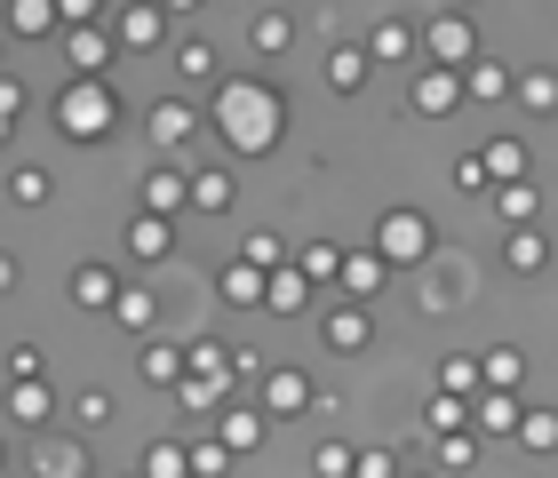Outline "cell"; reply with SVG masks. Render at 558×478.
<instances>
[{"label":"cell","instance_id":"obj_48","mask_svg":"<svg viewBox=\"0 0 558 478\" xmlns=\"http://www.w3.org/2000/svg\"><path fill=\"white\" fill-rule=\"evenodd\" d=\"M151 9H160V16H192L199 0H151Z\"/></svg>","mask_w":558,"mask_h":478},{"label":"cell","instance_id":"obj_24","mask_svg":"<svg viewBox=\"0 0 558 478\" xmlns=\"http://www.w3.org/2000/svg\"><path fill=\"white\" fill-rule=\"evenodd\" d=\"M223 399H240V391L216 383V375H184V383H175V407H192V415H216Z\"/></svg>","mask_w":558,"mask_h":478},{"label":"cell","instance_id":"obj_4","mask_svg":"<svg viewBox=\"0 0 558 478\" xmlns=\"http://www.w3.org/2000/svg\"><path fill=\"white\" fill-rule=\"evenodd\" d=\"M423 48H430V64H439V72H463V64L478 57V24H471L463 9H447V16L423 24Z\"/></svg>","mask_w":558,"mask_h":478},{"label":"cell","instance_id":"obj_13","mask_svg":"<svg viewBox=\"0 0 558 478\" xmlns=\"http://www.w3.org/2000/svg\"><path fill=\"white\" fill-rule=\"evenodd\" d=\"M151 144H160V152H175V144H192V128H199V112L184 105V96H168V105H151Z\"/></svg>","mask_w":558,"mask_h":478},{"label":"cell","instance_id":"obj_41","mask_svg":"<svg viewBox=\"0 0 558 478\" xmlns=\"http://www.w3.org/2000/svg\"><path fill=\"white\" fill-rule=\"evenodd\" d=\"M144 478H192L184 446H151V455H144Z\"/></svg>","mask_w":558,"mask_h":478},{"label":"cell","instance_id":"obj_17","mask_svg":"<svg viewBox=\"0 0 558 478\" xmlns=\"http://www.w3.org/2000/svg\"><path fill=\"white\" fill-rule=\"evenodd\" d=\"M184 208L223 216V208H232V175H223V168H192V175H184Z\"/></svg>","mask_w":558,"mask_h":478},{"label":"cell","instance_id":"obj_43","mask_svg":"<svg viewBox=\"0 0 558 478\" xmlns=\"http://www.w3.org/2000/svg\"><path fill=\"white\" fill-rule=\"evenodd\" d=\"M184 463H192V478H223V470H232V455H223L216 439H199V446H192Z\"/></svg>","mask_w":558,"mask_h":478},{"label":"cell","instance_id":"obj_28","mask_svg":"<svg viewBox=\"0 0 558 478\" xmlns=\"http://www.w3.org/2000/svg\"><path fill=\"white\" fill-rule=\"evenodd\" d=\"M511 96L526 112H558V72H543V64L535 72H511Z\"/></svg>","mask_w":558,"mask_h":478},{"label":"cell","instance_id":"obj_26","mask_svg":"<svg viewBox=\"0 0 558 478\" xmlns=\"http://www.w3.org/2000/svg\"><path fill=\"white\" fill-rule=\"evenodd\" d=\"M495 216L511 223V232H526V223L543 216V199H535V184H495Z\"/></svg>","mask_w":558,"mask_h":478},{"label":"cell","instance_id":"obj_30","mask_svg":"<svg viewBox=\"0 0 558 478\" xmlns=\"http://www.w3.org/2000/svg\"><path fill=\"white\" fill-rule=\"evenodd\" d=\"M295 271H303V287H336V271H343V247L336 240H312V247H303V256H295Z\"/></svg>","mask_w":558,"mask_h":478},{"label":"cell","instance_id":"obj_6","mask_svg":"<svg viewBox=\"0 0 558 478\" xmlns=\"http://www.w3.org/2000/svg\"><path fill=\"white\" fill-rule=\"evenodd\" d=\"M112 33H105V16L96 24H64V57H72V81H105V64H112Z\"/></svg>","mask_w":558,"mask_h":478},{"label":"cell","instance_id":"obj_27","mask_svg":"<svg viewBox=\"0 0 558 478\" xmlns=\"http://www.w3.org/2000/svg\"><path fill=\"white\" fill-rule=\"evenodd\" d=\"M175 247V232H168V216H136L129 223V256H144V263H160Z\"/></svg>","mask_w":558,"mask_h":478},{"label":"cell","instance_id":"obj_42","mask_svg":"<svg viewBox=\"0 0 558 478\" xmlns=\"http://www.w3.org/2000/svg\"><path fill=\"white\" fill-rule=\"evenodd\" d=\"M351 455H360V446H343V439H327L319 455H312V470L319 478H351Z\"/></svg>","mask_w":558,"mask_h":478},{"label":"cell","instance_id":"obj_3","mask_svg":"<svg viewBox=\"0 0 558 478\" xmlns=\"http://www.w3.org/2000/svg\"><path fill=\"white\" fill-rule=\"evenodd\" d=\"M430 216L423 208H384V223H375V256H384L391 271H408V263H423L430 256Z\"/></svg>","mask_w":558,"mask_h":478},{"label":"cell","instance_id":"obj_18","mask_svg":"<svg viewBox=\"0 0 558 478\" xmlns=\"http://www.w3.org/2000/svg\"><path fill=\"white\" fill-rule=\"evenodd\" d=\"M112 295H120V271H105V263L72 271V304H81V311H112Z\"/></svg>","mask_w":558,"mask_h":478},{"label":"cell","instance_id":"obj_14","mask_svg":"<svg viewBox=\"0 0 558 478\" xmlns=\"http://www.w3.org/2000/svg\"><path fill=\"white\" fill-rule=\"evenodd\" d=\"M384 280H391V263L375 256V247H360V256H343V271H336V287L351 295V304H367V295L384 287Z\"/></svg>","mask_w":558,"mask_h":478},{"label":"cell","instance_id":"obj_16","mask_svg":"<svg viewBox=\"0 0 558 478\" xmlns=\"http://www.w3.org/2000/svg\"><path fill=\"white\" fill-rule=\"evenodd\" d=\"M415 57V24H399V16H384L367 33V64H408Z\"/></svg>","mask_w":558,"mask_h":478},{"label":"cell","instance_id":"obj_40","mask_svg":"<svg viewBox=\"0 0 558 478\" xmlns=\"http://www.w3.org/2000/svg\"><path fill=\"white\" fill-rule=\"evenodd\" d=\"M351 478H399V455L391 446H360V455H351Z\"/></svg>","mask_w":558,"mask_h":478},{"label":"cell","instance_id":"obj_2","mask_svg":"<svg viewBox=\"0 0 558 478\" xmlns=\"http://www.w3.org/2000/svg\"><path fill=\"white\" fill-rule=\"evenodd\" d=\"M57 128H64L72 144H105V136L120 128V96H112V81H64V96H57Z\"/></svg>","mask_w":558,"mask_h":478},{"label":"cell","instance_id":"obj_20","mask_svg":"<svg viewBox=\"0 0 558 478\" xmlns=\"http://www.w3.org/2000/svg\"><path fill=\"white\" fill-rule=\"evenodd\" d=\"M526 455H558V407H519V431H511Z\"/></svg>","mask_w":558,"mask_h":478},{"label":"cell","instance_id":"obj_19","mask_svg":"<svg viewBox=\"0 0 558 478\" xmlns=\"http://www.w3.org/2000/svg\"><path fill=\"white\" fill-rule=\"evenodd\" d=\"M303 304H312V287H303V271L295 263H279V271H264V311H303Z\"/></svg>","mask_w":558,"mask_h":478},{"label":"cell","instance_id":"obj_46","mask_svg":"<svg viewBox=\"0 0 558 478\" xmlns=\"http://www.w3.org/2000/svg\"><path fill=\"white\" fill-rule=\"evenodd\" d=\"M454 184H463V192H487V168H478V152L454 160Z\"/></svg>","mask_w":558,"mask_h":478},{"label":"cell","instance_id":"obj_51","mask_svg":"<svg viewBox=\"0 0 558 478\" xmlns=\"http://www.w3.org/2000/svg\"><path fill=\"white\" fill-rule=\"evenodd\" d=\"M399 478H430V470H399Z\"/></svg>","mask_w":558,"mask_h":478},{"label":"cell","instance_id":"obj_33","mask_svg":"<svg viewBox=\"0 0 558 478\" xmlns=\"http://www.w3.org/2000/svg\"><path fill=\"white\" fill-rule=\"evenodd\" d=\"M439 391H454V399L478 391V351H447L439 359Z\"/></svg>","mask_w":558,"mask_h":478},{"label":"cell","instance_id":"obj_21","mask_svg":"<svg viewBox=\"0 0 558 478\" xmlns=\"http://www.w3.org/2000/svg\"><path fill=\"white\" fill-rule=\"evenodd\" d=\"M519 383H526V359L511 343H495L487 359H478V391H519Z\"/></svg>","mask_w":558,"mask_h":478},{"label":"cell","instance_id":"obj_7","mask_svg":"<svg viewBox=\"0 0 558 478\" xmlns=\"http://www.w3.org/2000/svg\"><path fill=\"white\" fill-rule=\"evenodd\" d=\"M256 391H264V407H256L264 422H271V415H288V422H295V415H303V407L319 399V391H312V375H303V367H264V383H256Z\"/></svg>","mask_w":558,"mask_h":478},{"label":"cell","instance_id":"obj_36","mask_svg":"<svg viewBox=\"0 0 558 478\" xmlns=\"http://www.w3.org/2000/svg\"><path fill=\"white\" fill-rule=\"evenodd\" d=\"M430 431H471V399H454V391H439V399H430Z\"/></svg>","mask_w":558,"mask_h":478},{"label":"cell","instance_id":"obj_39","mask_svg":"<svg viewBox=\"0 0 558 478\" xmlns=\"http://www.w3.org/2000/svg\"><path fill=\"white\" fill-rule=\"evenodd\" d=\"M240 263H256V271H279L288 263V247H279V232H247V256Z\"/></svg>","mask_w":558,"mask_h":478},{"label":"cell","instance_id":"obj_32","mask_svg":"<svg viewBox=\"0 0 558 478\" xmlns=\"http://www.w3.org/2000/svg\"><path fill=\"white\" fill-rule=\"evenodd\" d=\"M9 33H24V40L57 33V0H9Z\"/></svg>","mask_w":558,"mask_h":478},{"label":"cell","instance_id":"obj_50","mask_svg":"<svg viewBox=\"0 0 558 478\" xmlns=\"http://www.w3.org/2000/svg\"><path fill=\"white\" fill-rule=\"evenodd\" d=\"M9 280H16V263H9V256H0V287H9Z\"/></svg>","mask_w":558,"mask_h":478},{"label":"cell","instance_id":"obj_35","mask_svg":"<svg viewBox=\"0 0 558 478\" xmlns=\"http://www.w3.org/2000/svg\"><path fill=\"white\" fill-rule=\"evenodd\" d=\"M144 383H184V351H175V343H144Z\"/></svg>","mask_w":558,"mask_h":478},{"label":"cell","instance_id":"obj_1","mask_svg":"<svg viewBox=\"0 0 558 478\" xmlns=\"http://www.w3.org/2000/svg\"><path fill=\"white\" fill-rule=\"evenodd\" d=\"M216 96H208V120H216V136L232 144L240 160H264L279 136H288V96H279L271 81H208Z\"/></svg>","mask_w":558,"mask_h":478},{"label":"cell","instance_id":"obj_12","mask_svg":"<svg viewBox=\"0 0 558 478\" xmlns=\"http://www.w3.org/2000/svg\"><path fill=\"white\" fill-rule=\"evenodd\" d=\"M471 96H478V105H502V96H511V64H495L487 48H478V57L463 64V105H471Z\"/></svg>","mask_w":558,"mask_h":478},{"label":"cell","instance_id":"obj_9","mask_svg":"<svg viewBox=\"0 0 558 478\" xmlns=\"http://www.w3.org/2000/svg\"><path fill=\"white\" fill-rule=\"evenodd\" d=\"M519 431V391H471V439H511Z\"/></svg>","mask_w":558,"mask_h":478},{"label":"cell","instance_id":"obj_11","mask_svg":"<svg viewBox=\"0 0 558 478\" xmlns=\"http://www.w3.org/2000/svg\"><path fill=\"white\" fill-rule=\"evenodd\" d=\"M478 168H487V192H495V184H526L535 160H526L519 136H487V144H478Z\"/></svg>","mask_w":558,"mask_h":478},{"label":"cell","instance_id":"obj_44","mask_svg":"<svg viewBox=\"0 0 558 478\" xmlns=\"http://www.w3.org/2000/svg\"><path fill=\"white\" fill-rule=\"evenodd\" d=\"M112 311H120V327H151V295H144V287H120Z\"/></svg>","mask_w":558,"mask_h":478},{"label":"cell","instance_id":"obj_15","mask_svg":"<svg viewBox=\"0 0 558 478\" xmlns=\"http://www.w3.org/2000/svg\"><path fill=\"white\" fill-rule=\"evenodd\" d=\"M112 40H120V48H160V40H168V16L151 9V0H136V9H120Z\"/></svg>","mask_w":558,"mask_h":478},{"label":"cell","instance_id":"obj_8","mask_svg":"<svg viewBox=\"0 0 558 478\" xmlns=\"http://www.w3.org/2000/svg\"><path fill=\"white\" fill-rule=\"evenodd\" d=\"M216 446H223V455H256V446H264V415L240 407V399H223V407H216Z\"/></svg>","mask_w":558,"mask_h":478},{"label":"cell","instance_id":"obj_38","mask_svg":"<svg viewBox=\"0 0 558 478\" xmlns=\"http://www.w3.org/2000/svg\"><path fill=\"white\" fill-rule=\"evenodd\" d=\"M471 463H478V439H471V431H447V439H439V470L454 478V470H471Z\"/></svg>","mask_w":558,"mask_h":478},{"label":"cell","instance_id":"obj_5","mask_svg":"<svg viewBox=\"0 0 558 478\" xmlns=\"http://www.w3.org/2000/svg\"><path fill=\"white\" fill-rule=\"evenodd\" d=\"M408 112H415V120H447V112H463V72L423 64V81H408Z\"/></svg>","mask_w":558,"mask_h":478},{"label":"cell","instance_id":"obj_29","mask_svg":"<svg viewBox=\"0 0 558 478\" xmlns=\"http://www.w3.org/2000/svg\"><path fill=\"white\" fill-rule=\"evenodd\" d=\"M144 208H151V216H175V208H184V168H151V175H144Z\"/></svg>","mask_w":558,"mask_h":478},{"label":"cell","instance_id":"obj_45","mask_svg":"<svg viewBox=\"0 0 558 478\" xmlns=\"http://www.w3.org/2000/svg\"><path fill=\"white\" fill-rule=\"evenodd\" d=\"M48 478H88V455L81 446H57V455H48Z\"/></svg>","mask_w":558,"mask_h":478},{"label":"cell","instance_id":"obj_37","mask_svg":"<svg viewBox=\"0 0 558 478\" xmlns=\"http://www.w3.org/2000/svg\"><path fill=\"white\" fill-rule=\"evenodd\" d=\"M175 72H184V81H216V48L208 40H184V48H175Z\"/></svg>","mask_w":558,"mask_h":478},{"label":"cell","instance_id":"obj_47","mask_svg":"<svg viewBox=\"0 0 558 478\" xmlns=\"http://www.w3.org/2000/svg\"><path fill=\"white\" fill-rule=\"evenodd\" d=\"M96 9L105 0H57V24H96Z\"/></svg>","mask_w":558,"mask_h":478},{"label":"cell","instance_id":"obj_22","mask_svg":"<svg viewBox=\"0 0 558 478\" xmlns=\"http://www.w3.org/2000/svg\"><path fill=\"white\" fill-rule=\"evenodd\" d=\"M502 263L519 271V280H535V271H550V240L526 223V232H511V247H502Z\"/></svg>","mask_w":558,"mask_h":478},{"label":"cell","instance_id":"obj_34","mask_svg":"<svg viewBox=\"0 0 558 478\" xmlns=\"http://www.w3.org/2000/svg\"><path fill=\"white\" fill-rule=\"evenodd\" d=\"M9 415H16V422H48V383H40V375L9 383Z\"/></svg>","mask_w":558,"mask_h":478},{"label":"cell","instance_id":"obj_10","mask_svg":"<svg viewBox=\"0 0 558 478\" xmlns=\"http://www.w3.org/2000/svg\"><path fill=\"white\" fill-rule=\"evenodd\" d=\"M319 343H327V351H343V359H351V351H367V343H375V319H367V304L327 311V319H319Z\"/></svg>","mask_w":558,"mask_h":478},{"label":"cell","instance_id":"obj_49","mask_svg":"<svg viewBox=\"0 0 558 478\" xmlns=\"http://www.w3.org/2000/svg\"><path fill=\"white\" fill-rule=\"evenodd\" d=\"M16 105H24V96H16V81H0V120H9Z\"/></svg>","mask_w":558,"mask_h":478},{"label":"cell","instance_id":"obj_23","mask_svg":"<svg viewBox=\"0 0 558 478\" xmlns=\"http://www.w3.org/2000/svg\"><path fill=\"white\" fill-rule=\"evenodd\" d=\"M247 40H256V57H288V48H295V16L288 9H264L256 24H247Z\"/></svg>","mask_w":558,"mask_h":478},{"label":"cell","instance_id":"obj_31","mask_svg":"<svg viewBox=\"0 0 558 478\" xmlns=\"http://www.w3.org/2000/svg\"><path fill=\"white\" fill-rule=\"evenodd\" d=\"M223 304L256 311V304H264V271H256V263H223Z\"/></svg>","mask_w":558,"mask_h":478},{"label":"cell","instance_id":"obj_25","mask_svg":"<svg viewBox=\"0 0 558 478\" xmlns=\"http://www.w3.org/2000/svg\"><path fill=\"white\" fill-rule=\"evenodd\" d=\"M367 48H336V57H327V88H336V96H360L367 88Z\"/></svg>","mask_w":558,"mask_h":478}]
</instances>
